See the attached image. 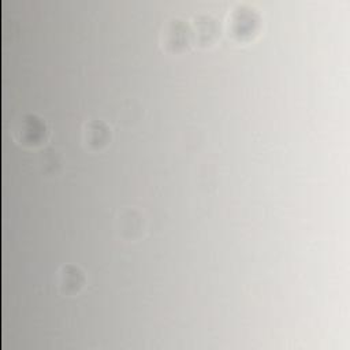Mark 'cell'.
Wrapping results in <instances>:
<instances>
[{
	"label": "cell",
	"instance_id": "6da1fadb",
	"mask_svg": "<svg viewBox=\"0 0 350 350\" xmlns=\"http://www.w3.org/2000/svg\"><path fill=\"white\" fill-rule=\"evenodd\" d=\"M71 267L65 268V274L62 275L63 279H62V285H66L67 287H73V289H77L81 283H82V275L79 274L75 268H73V271L70 272Z\"/></svg>",
	"mask_w": 350,
	"mask_h": 350
}]
</instances>
